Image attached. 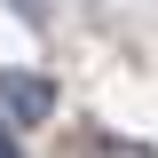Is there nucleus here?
I'll list each match as a JSON object with an SVG mask.
<instances>
[{"label": "nucleus", "instance_id": "f257e3e1", "mask_svg": "<svg viewBox=\"0 0 158 158\" xmlns=\"http://www.w3.org/2000/svg\"><path fill=\"white\" fill-rule=\"evenodd\" d=\"M0 118H8L16 135H24V127H48V118H56V79L0 63Z\"/></svg>", "mask_w": 158, "mask_h": 158}]
</instances>
